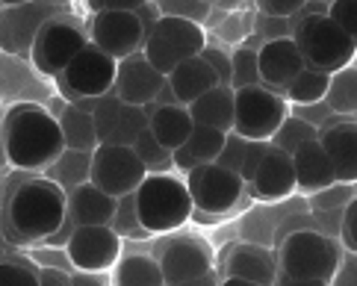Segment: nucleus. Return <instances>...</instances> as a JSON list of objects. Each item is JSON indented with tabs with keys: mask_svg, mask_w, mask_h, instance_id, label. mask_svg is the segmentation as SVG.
<instances>
[{
	"mask_svg": "<svg viewBox=\"0 0 357 286\" xmlns=\"http://www.w3.org/2000/svg\"><path fill=\"white\" fill-rule=\"evenodd\" d=\"M68 195L42 174H15L6 183L0 230L15 245H42L66 222Z\"/></svg>",
	"mask_w": 357,
	"mask_h": 286,
	"instance_id": "obj_1",
	"label": "nucleus"
},
{
	"mask_svg": "<svg viewBox=\"0 0 357 286\" xmlns=\"http://www.w3.org/2000/svg\"><path fill=\"white\" fill-rule=\"evenodd\" d=\"M0 142H3L6 165L24 174L45 172L66 151L56 115L39 107V103L9 107L0 119Z\"/></svg>",
	"mask_w": 357,
	"mask_h": 286,
	"instance_id": "obj_2",
	"label": "nucleus"
},
{
	"mask_svg": "<svg viewBox=\"0 0 357 286\" xmlns=\"http://www.w3.org/2000/svg\"><path fill=\"white\" fill-rule=\"evenodd\" d=\"M133 204L139 225L148 236H174L195 213L183 177H177L174 172L148 174L133 192Z\"/></svg>",
	"mask_w": 357,
	"mask_h": 286,
	"instance_id": "obj_3",
	"label": "nucleus"
},
{
	"mask_svg": "<svg viewBox=\"0 0 357 286\" xmlns=\"http://www.w3.org/2000/svg\"><path fill=\"white\" fill-rule=\"evenodd\" d=\"M292 24V42H296L304 65L322 74H337L354 65L357 38L346 36L328 15H296Z\"/></svg>",
	"mask_w": 357,
	"mask_h": 286,
	"instance_id": "obj_4",
	"label": "nucleus"
},
{
	"mask_svg": "<svg viewBox=\"0 0 357 286\" xmlns=\"http://www.w3.org/2000/svg\"><path fill=\"white\" fill-rule=\"evenodd\" d=\"M278 271L287 278L298 280H331V275L340 266V245L322 230H292L289 236L280 239Z\"/></svg>",
	"mask_w": 357,
	"mask_h": 286,
	"instance_id": "obj_5",
	"label": "nucleus"
},
{
	"mask_svg": "<svg viewBox=\"0 0 357 286\" xmlns=\"http://www.w3.org/2000/svg\"><path fill=\"white\" fill-rule=\"evenodd\" d=\"M289 115L287 100L263 86H248L234 92V130L245 142H272L278 127Z\"/></svg>",
	"mask_w": 357,
	"mask_h": 286,
	"instance_id": "obj_6",
	"label": "nucleus"
},
{
	"mask_svg": "<svg viewBox=\"0 0 357 286\" xmlns=\"http://www.w3.org/2000/svg\"><path fill=\"white\" fill-rule=\"evenodd\" d=\"M116 71H119L116 59H109L104 50H98L92 42H86V47L74 57V62L56 77V83H59V92L68 98V103L95 100V98L112 95Z\"/></svg>",
	"mask_w": 357,
	"mask_h": 286,
	"instance_id": "obj_7",
	"label": "nucleus"
},
{
	"mask_svg": "<svg viewBox=\"0 0 357 286\" xmlns=\"http://www.w3.org/2000/svg\"><path fill=\"white\" fill-rule=\"evenodd\" d=\"M183 183L195 206L192 216H227L231 210H236V204L245 195V183L239 180V174L215 163L192 168L183 177Z\"/></svg>",
	"mask_w": 357,
	"mask_h": 286,
	"instance_id": "obj_8",
	"label": "nucleus"
},
{
	"mask_svg": "<svg viewBox=\"0 0 357 286\" xmlns=\"http://www.w3.org/2000/svg\"><path fill=\"white\" fill-rule=\"evenodd\" d=\"M148 177L142 163L136 160L130 148L121 145H98L92 151V165H89V183L100 189L109 198H124L139 189V183Z\"/></svg>",
	"mask_w": 357,
	"mask_h": 286,
	"instance_id": "obj_9",
	"label": "nucleus"
},
{
	"mask_svg": "<svg viewBox=\"0 0 357 286\" xmlns=\"http://www.w3.org/2000/svg\"><path fill=\"white\" fill-rule=\"evenodd\" d=\"M86 42L89 38L83 36V30L77 24L59 15L54 21H47L39 30V36H36V42L30 47V59L42 74L56 80V77L74 62V57L86 47Z\"/></svg>",
	"mask_w": 357,
	"mask_h": 286,
	"instance_id": "obj_10",
	"label": "nucleus"
},
{
	"mask_svg": "<svg viewBox=\"0 0 357 286\" xmlns=\"http://www.w3.org/2000/svg\"><path fill=\"white\" fill-rule=\"evenodd\" d=\"M165 286L174 283H186L215 271V254L207 245V239L183 233V236H172L160 245V251L154 254Z\"/></svg>",
	"mask_w": 357,
	"mask_h": 286,
	"instance_id": "obj_11",
	"label": "nucleus"
},
{
	"mask_svg": "<svg viewBox=\"0 0 357 286\" xmlns=\"http://www.w3.org/2000/svg\"><path fill=\"white\" fill-rule=\"evenodd\" d=\"M62 251L74 271L100 275V271H112V266L121 259L124 239L112 227H74Z\"/></svg>",
	"mask_w": 357,
	"mask_h": 286,
	"instance_id": "obj_12",
	"label": "nucleus"
},
{
	"mask_svg": "<svg viewBox=\"0 0 357 286\" xmlns=\"http://www.w3.org/2000/svg\"><path fill=\"white\" fill-rule=\"evenodd\" d=\"M59 3H15L0 6V50L6 54H30L36 36L47 21L66 15Z\"/></svg>",
	"mask_w": 357,
	"mask_h": 286,
	"instance_id": "obj_13",
	"label": "nucleus"
},
{
	"mask_svg": "<svg viewBox=\"0 0 357 286\" xmlns=\"http://www.w3.org/2000/svg\"><path fill=\"white\" fill-rule=\"evenodd\" d=\"M89 42L109 59H127L142 50L145 30L133 12H95L89 21Z\"/></svg>",
	"mask_w": 357,
	"mask_h": 286,
	"instance_id": "obj_14",
	"label": "nucleus"
},
{
	"mask_svg": "<svg viewBox=\"0 0 357 286\" xmlns=\"http://www.w3.org/2000/svg\"><path fill=\"white\" fill-rule=\"evenodd\" d=\"M307 68L292 38H272L257 47V71L260 86L275 95H284V89Z\"/></svg>",
	"mask_w": 357,
	"mask_h": 286,
	"instance_id": "obj_15",
	"label": "nucleus"
},
{
	"mask_svg": "<svg viewBox=\"0 0 357 286\" xmlns=\"http://www.w3.org/2000/svg\"><path fill=\"white\" fill-rule=\"evenodd\" d=\"M162 86H165V77H160L151 68L142 54H133L119 62L112 95L121 103H127V107H148V103L157 100Z\"/></svg>",
	"mask_w": 357,
	"mask_h": 286,
	"instance_id": "obj_16",
	"label": "nucleus"
},
{
	"mask_svg": "<svg viewBox=\"0 0 357 286\" xmlns=\"http://www.w3.org/2000/svg\"><path fill=\"white\" fill-rule=\"evenodd\" d=\"M257 201H284L296 192V174H292V157L269 145L266 157L260 160L251 183L245 186Z\"/></svg>",
	"mask_w": 357,
	"mask_h": 286,
	"instance_id": "obj_17",
	"label": "nucleus"
},
{
	"mask_svg": "<svg viewBox=\"0 0 357 286\" xmlns=\"http://www.w3.org/2000/svg\"><path fill=\"white\" fill-rule=\"evenodd\" d=\"M319 145L325 151L337 183H354L357 180V121L342 119L334 127L319 130Z\"/></svg>",
	"mask_w": 357,
	"mask_h": 286,
	"instance_id": "obj_18",
	"label": "nucleus"
},
{
	"mask_svg": "<svg viewBox=\"0 0 357 286\" xmlns=\"http://www.w3.org/2000/svg\"><path fill=\"white\" fill-rule=\"evenodd\" d=\"M222 278H236V280H248L257 286H275L278 257L272 248H263V245H254V242L234 245L225 257Z\"/></svg>",
	"mask_w": 357,
	"mask_h": 286,
	"instance_id": "obj_19",
	"label": "nucleus"
},
{
	"mask_svg": "<svg viewBox=\"0 0 357 286\" xmlns=\"http://www.w3.org/2000/svg\"><path fill=\"white\" fill-rule=\"evenodd\" d=\"M112 216H116V198H109L92 183L68 192L66 222H71L74 227H109Z\"/></svg>",
	"mask_w": 357,
	"mask_h": 286,
	"instance_id": "obj_20",
	"label": "nucleus"
},
{
	"mask_svg": "<svg viewBox=\"0 0 357 286\" xmlns=\"http://www.w3.org/2000/svg\"><path fill=\"white\" fill-rule=\"evenodd\" d=\"M292 174H296V189L307 192V195H316V192L337 183L334 172H331V163H328L319 142L301 145L296 153H292Z\"/></svg>",
	"mask_w": 357,
	"mask_h": 286,
	"instance_id": "obj_21",
	"label": "nucleus"
},
{
	"mask_svg": "<svg viewBox=\"0 0 357 286\" xmlns=\"http://www.w3.org/2000/svg\"><path fill=\"white\" fill-rule=\"evenodd\" d=\"M165 83H169L172 95H174V100L181 103V107H189V103H195L201 95H207L210 89L219 86L213 68L201 57H192V59L181 62L169 77H165Z\"/></svg>",
	"mask_w": 357,
	"mask_h": 286,
	"instance_id": "obj_22",
	"label": "nucleus"
},
{
	"mask_svg": "<svg viewBox=\"0 0 357 286\" xmlns=\"http://www.w3.org/2000/svg\"><path fill=\"white\" fill-rule=\"evenodd\" d=\"M145 110H148V133L169 153L183 148L186 136L192 133V127H195L186 107H177V103H172V107H154V103H148Z\"/></svg>",
	"mask_w": 357,
	"mask_h": 286,
	"instance_id": "obj_23",
	"label": "nucleus"
},
{
	"mask_svg": "<svg viewBox=\"0 0 357 286\" xmlns=\"http://www.w3.org/2000/svg\"><path fill=\"white\" fill-rule=\"evenodd\" d=\"M186 112L192 119V124L213 127L227 136L234 130V89L215 86L207 95H201L195 103H189Z\"/></svg>",
	"mask_w": 357,
	"mask_h": 286,
	"instance_id": "obj_24",
	"label": "nucleus"
},
{
	"mask_svg": "<svg viewBox=\"0 0 357 286\" xmlns=\"http://www.w3.org/2000/svg\"><path fill=\"white\" fill-rule=\"evenodd\" d=\"M109 286H165L157 257L151 254H121L109 271Z\"/></svg>",
	"mask_w": 357,
	"mask_h": 286,
	"instance_id": "obj_25",
	"label": "nucleus"
},
{
	"mask_svg": "<svg viewBox=\"0 0 357 286\" xmlns=\"http://www.w3.org/2000/svg\"><path fill=\"white\" fill-rule=\"evenodd\" d=\"M148 36H160L162 42L183 50L186 57H198L201 50L207 47V33H204V27H198L192 21H181V18H162L160 15V21L154 24V30Z\"/></svg>",
	"mask_w": 357,
	"mask_h": 286,
	"instance_id": "obj_26",
	"label": "nucleus"
},
{
	"mask_svg": "<svg viewBox=\"0 0 357 286\" xmlns=\"http://www.w3.org/2000/svg\"><path fill=\"white\" fill-rule=\"evenodd\" d=\"M56 121H59V130H62V142H66V151L92 153V151L98 148V136H95L92 115L83 112L80 107L68 103Z\"/></svg>",
	"mask_w": 357,
	"mask_h": 286,
	"instance_id": "obj_27",
	"label": "nucleus"
},
{
	"mask_svg": "<svg viewBox=\"0 0 357 286\" xmlns=\"http://www.w3.org/2000/svg\"><path fill=\"white\" fill-rule=\"evenodd\" d=\"M89 165H92V153H83V151H62L59 160L42 172V177L54 180V183L68 195L71 189L89 183Z\"/></svg>",
	"mask_w": 357,
	"mask_h": 286,
	"instance_id": "obj_28",
	"label": "nucleus"
},
{
	"mask_svg": "<svg viewBox=\"0 0 357 286\" xmlns=\"http://www.w3.org/2000/svg\"><path fill=\"white\" fill-rule=\"evenodd\" d=\"M325 107L340 115V119H354L357 112V71L354 65L331 74L328 92H325Z\"/></svg>",
	"mask_w": 357,
	"mask_h": 286,
	"instance_id": "obj_29",
	"label": "nucleus"
},
{
	"mask_svg": "<svg viewBox=\"0 0 357 286\" xmlns=\"http://www.w3.org/2000/svg\"><path fill=\"white\" fill-rule=\"evenodd\" d=\"M328 80H331V74L304 68V71L296 77V80H292V83L284 89V95H280V98L287 100V107H313V103H322V100H325Z\"/></svg>",
	"mask_w": 357,
	"mask_h": 286,
	"instance_id": "obj_30",
	"label": "nucleus"
},
{
	"mask_svg": "<svg viewBox=\"0 0 357 286\" xmlns=\"http://www.w3.org/2000/svg\"><path fill=\"white\" fill-rule=\"evenodd\" d=\"M145 130H148V110L145 107H127V103H121L119 119H116V124H112V133L107 136L104 145L130 148L133 142L145 133Z\"/></svg>",
	"mask_w": 357,
	"mask_h": 286,
	"instance_id": "obj_31",
	"label": "nucleus"
},
{
	"mask_svg": "<svg viewBox=\"0 0 357 286\" xmlns=\"http://www.w3.org/2000/svg\"><path fill=\"white\" fill-rule=\"evenodd\" d=\"M222 148H225V133H219V130H213V127H201V124H195L192 133L183 142V151L195 160V165L215 163Z\"/></svg>",
	"mask_w": 357,
	"mask_h": 286,
	"instance_id": "obj_32",
	"label": "nucleus"
},
{
	"mask_svg": "<svg viewBox=\"0 0 357 286\" xmlns=\"http://www.w3.org/2000/svg\"><path fill=\"white\" fill-rule=\"evenodd\" d=\"M310 142H319V130L310 127L307 121H301L296 119V115H287L284 124L278 127V133L272 136L269 145L278 148V151H284V153H296L301 145H310Z\"/></svg>",
	"mask_w": 357,
	"mask_h": 286,
	"instance_id": "obj_33",
	"label": "nucleus"
},
{
	"mask_svg": "<svg viewBox=\"0 0 357 286\" xmlns=\"http://www.w3.org/2000/svg\"><path fill=\"white\" fill-rule=\"evenodd\" d=\"M260 86V71H257V47L242 42L231 54V89H248Z\"/></svg>",
	"mask_w": 357,
	"mask_h": 286,
	"instance_id": "obj_34",
	"label": "nucleus"
},
{
	"mask_svg": "<svg viewBox=\"0 0 357 286\" xmlns=\"http://www.w3.org/2000/svg\"><path fill=\"white\" fill-rule=\"evenodd\" d=\"M130 151L136 153V160L142 163V168L148 174H169L172 172V153L165 151L160 142L148 133V130L133 142Z\"/></svg>",
	"mask_w": 357,
	"mask_h": 286,
	"instance_id": "obj_35",
	"label": "nucleus"
},
{
	"mask_svg": "<svg viewBox=\"0 0 357 286\" xmlns=\"http://www.w3.org/2000/svg\"><path fill=\"white\" fill-rule=\"evenodd\" d=\"M0 286H42L39 266L24 257H3L0 259Z\"/></svg>",
	"mask_w": 357,
	"mask_h": 286,
	"instance_id": "obj_36",
	"label": "nucleus"
},
{
	"mask_svg": "<svg viewBox=\"0 0 357 286\" xmlns=\"http://www.w3.org/2000/svg\"><path fill=\"white\" fill-rule=\"evenodd\" d=\"M109 227L119 233L121 239H151L148 233L142 230V225H139L136 218V204H133V192L124 195V198L116 201V216H112Z\"/></svg>",
	"mask_w": 357,
	"mask_h": 286,
	"instance_id": "obj_37",
	"label": "nucleus"
},
{
	"mask_svg": "<svg viewBox=\"0 0 357 286\" xmlns=\"http://www.w3.org/2000/svg\"><path fill=\"white\" fill-rule=\"evenodd\" d=\"M157 9L162 18H181L204 27V21L213 12V3H207V0H162V3H157Z\"/></svg>",
	"mask_w": 357,
	"mask_h": 286,
	"instance_id": "obj_38",
	"label": "nucleus"
},
{
	"mask_svg": "<svg viewBox=\"0 0 357 286\" xmlns=\"http://www.w3.org/2000/svg\"><path fill=\"white\" fill-rule=\"evenodd\" d=\"M357 198V189L354 183H334V186H328L322 192H316L313 195V206L316 210H342L349 201Z\"/></svg>",
	"mask_w": 357,
	"mask_h": 286,
	"instance_id": "obj_39",
	"label": "nucleus"
},
{
	"mask_svg": "<svg viewBox=\"0 0 357 286\" xmlns=\"http://www.w3.org/2000/svg\"><path fill=\"white\" fill-rule=\"evenodd\" d=\"M337 236H340V242H337V245H340V251L357 254V198L342 206Z\"/></svg>",
	"mask_w": 357,
	"mask_h": 286,
	"instance_id": "obj_40",
	"label": "nucleus"
},
{
	"mask_svg": "<svg viewBox=\"0 0 357 286\" xmlns=\"http://www.w3.org/2000/svg\"><path fill=\"white\" fill-rule=\"evenodd\" d=\"M198 57L213 68V74H215V80H219V86H227V89H231V54H227L225 47L207 42V47H204Z\"/></svg>",
	"mask_w": 357,
	"mask_h": 286,
	"instance_id": "obj_41",
	"label": "nucleus"
},
{
	"mask_svg": "<svg viewBox=\"0 0 357 286\" xmlns=\"http://www.w3.org/2000/svg\"><path fill=\"white\" fill-rule=\"evenodd\" d=\"M325 15L334 21L346 36L357 38V3L354 0H334V3H328Z\"/></svg>",
	"mask_w": 357,
	"mask_h": 286,
	"instance_id": "obj_42",
	"label": "nucleus"
},
{
	"mask_svg": "<svg viewBox=\"0 0 357 286\" xmlns=\"http://www.w3.org/2000/svg\"><path fill=\"white\" fill-rule=\"evenodd\" d=\"M245 145H248L245 139H239L236 133H227V136H225V148H222V153H219V160H215V165H222V168H227V172L239 174L242 157H245Z\"/></svg>",
	"mask_w": 357,
	"mask_h": 286,
	"instance_id": "obj_43",
	"label": "nucleus"
},
{
	"mask_svg": "<svg viewBox=\"0 0 357 286\" xmlns=\"http://www.w3.org/2000/svg\"><path fill=\"white\" fill-rule=\"evenodd\" d=\"M266 151H269V142H248L245 145V157H242V165H239V180L242 183H251L254 172H257L260 160L266 157Z\"/></svg>",
	"mask_w": 357,
	"mask_h": 286,
	"instance_id": "obj_44",
	"label": "nucleus"
},
{
	"mask_svg": "<svg viewBox=\"0 0 357 286\" xmlns=\"http://www.w3.org/2000/svg\"><path fill=\"white\" fill-rule=\"evenodd\" d=\"M301 9V0H260L257 12L263 18H280V21H289L296 18Z\"/></svg>",
	"mask_w": 357,
	"mask_h": 286,
	"instance_id": "obj_45",
	"label": "nucleus"
},
{
	"mask_svg": "<svg viewBox=\"0 0 357 286\" xmlns=\"http://www.w3.org/2000/svg\"><path fill=\"white\" fill-rule=\"evenodd\" d=\"M257 36H260V42H272V38H292V24L280 21V18L257 15Z\"/></svg>",
	"mask_w": 357,
	"mask_h": 286,
	"instance_id": "obj_46",
	"label": "nucleus"
},
{
	"mask_svg": "<svg viewBox=\"0 0 357 286\" xmlns=\"http://www.w3.org/2000/svg\"><path fill=\"white\" fill-rule=\"evenodd\" d=\"M328 286H357V254L340 257V266L331 275Z\"/></svg>",
	"mask_w": 357,
	"mask_h": 286,
	"instance_id": "obj_47",
	"label": "nucleus"
},
{
	"mask_svg": "<svg viewBox=\"0 0 357 286\" xmlns=\"http://www.w3.org/2000/svg\"><path fill=\"white\" fill-rule=\"evenodd\" d=\"M133 15L139 18V24H142V30H145V38H148V33L154 30V24L160 21V9H157V3H139V9L133 12Z\"/></svg>",
	"mask_w": 357,
	"mask_h": 286,
	"instance_id": "obj_48",
	"label": "nucleus"
},
{
	"mask_svg": "<svg viewBox=\"0 0 357 286\" xmlns=\"http://www.w3.org/2000/svg\"><path fill=\"white\" fill-rule=\"evenodd\" d=\"M39 283L42 286H71V275L59 269H42L39 266Z\"/></svg>",
	"mask_w": 357,
	"mask_h": 286,
	"instance_id": "obj_49",
	"label": "nucleus"
},
{
	"mask_svg": "<svg viewBox=\"0 0 357 286\" xmlns=\"http://www.w3.org/2000/svg\"><path fill=\"white\" fill-rule=\"evenodd\" d=\"M71 286H109V271H100V275L74 271V275H71Z\"/></svg>",
	"mask_w": 357,
	"mask_h": 286,
	"instance_id": "obj_50",
	"label": "nucleus"
},
{
	"mask_svg": "<svg viewBox=\"0 0 357 286\" xmlns=\"http://www.w3.org/2000/svg\"><path fill=\"white\" fill-rule=\"evenodd\" d=\"M275 286H328V283H325V280H298V278H287V275H280V271H278Z\"/></svg>",
	"mask_w": 357,
	"mask_h": 286,
	"instance_id": "obj_51",
	"label": "nucleus"
},
{
	"mask_svg": "<svg viewBox=\"0 0 357 286\" xmlns=\"http://www.w3.org/2000/svg\"><path fill=\"white\" fill-rule=\"evenodd\" d=\"M222 275H215V271H210V275L204 278H195V280H186V283H174V286H219Z\"/></svg>",
	"mask_w": 357,
	"mask_h": 286,
	"instance_id": "obj_52",
	"label": "nucleus"
},
{
	"mask_svg": "<svg viewBox=\"0 0 357 286\" xmlns=\"http://www.w3.org/2000/svg\"><path fill=\"white\" fill-rule=\"evenodd\" d=\"M219 286H257V283H248V280H236V278H222Z\"/></svg>",
	"mask_w": 357,
	"mask_h": 286,
	"instance_id": "obj_53",
	"label": "nucleus"
},
{
	"mask_svg": "<svg viewBox=\"0 0 357 286\" xmlns=\"http://www.w3.org/2000/svg\"><path fill=\"white\" fill-rule=\"evenodd\" d=\"M6 165V153H3V142H0V168Z\"/></svg>",
	"mask_w": 357,
	"mask_h": 286,
	"instance_id": "obj_54",
	"label": "nucleus"
},
{
	"mask_svg": "<svg viewBox=\"0 0 357 286\" xmlns=\"http://www.w3.org/2000/svg\"><path fill=\"white\" fill-rule=\"evenodd\" d=\"M3 257H6V254H3V248H0V259H3Z\"/></svg>",
	"mask_w": 357,
	"mask_h": 286,
	"instance_id": "obj_55",
	"label": "nucleus"
}]
</instances>
